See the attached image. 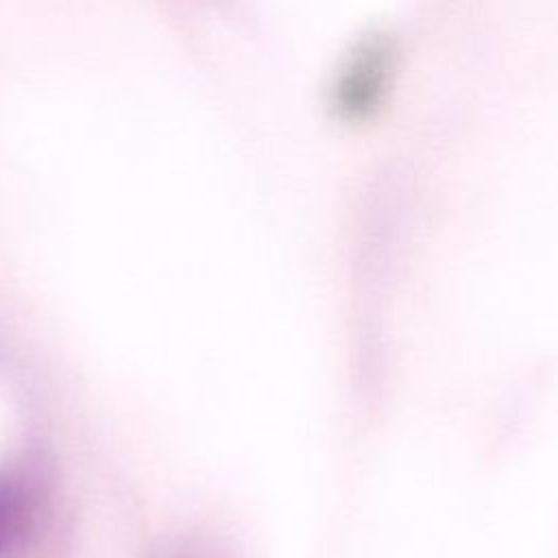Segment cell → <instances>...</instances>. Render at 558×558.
<instances>
[{
	"label": "cell",
	"instance_id": "cell-1",
	"mask_svg": "<svg viewBox=\"0 0 558 558\" xmlns=\"http://www.w3.org/2000/svg\"><path fill=\"white\" fill-rule=\"evenodd\" d=\"M397 44L386 31L360 35L336 68L331 100L344 116H364L379 107L392 74Z\"/></svg>",
	"mask_w": 558,
	"mask_h": 558
},
{
	"label": "cell",
	"instance_id": "cell-2",
	"mask_svg": "<svg viewBox=\"0 0 558 558\" xmlns=\"http://www.w3.org/2000/svg\"><path fill=\"white\" fill-rule=\"evenodd\" d=\"M37 514V490L20 473L0 475V556L20 545Z\"/></svg>",
	"mask_w": 558,
	"mask_h": 558
}]
</instances>
